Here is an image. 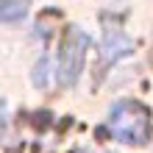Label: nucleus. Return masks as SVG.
<instances>
[{"instance_id":"7ed1b4c3","label":"nucleus","mask_w":153,"mask_h":153,"mask_svg":"<svg viewBox=\"0 0 153 153\" xmlns=\"http://www.w3.org/2000/svg\"><path fill=\"white\" fill-rule=\"evenodd\" d=\"M134 50V42L125 36V33L120 31V28H109L106 31V39H103V50H100V56H103V61L106 64H114V61H120V59H125L128 53Z\"/></svg>"},{"instance_id":"f257e3e1","label":"nucleus","mask_w":153,"mask_h":153,"mask_svg":"<svg viewBox=\"0 0 153 153\" xmlns=\"http://www.w3.org/2000/svg\"><path fill=\"white\" fill-rule=\"evenodd\" d=\"M109 131L114 139L125 142V145H139L148 139L150 114L137 100H117L109 111Z\"/></svg>"},{"instance_id":"20e7f679","label":"nucleus","mask_w":153,"mask_h":153,"mask_svg":"<svg viewBox=\"0 0 153 153\" xmlns=\"http://www.w3.org/2000/svg\"><path fill=\"white\" fill-rule=\"evenodd\" d=\"M28 14V0H0V22H20Z\"/></svg>"},{"instance_id":"f03ea898","label":"nucleus","mask_w":153,"mask_h":153,"mask_svg":"<svg viewBox=\"0 0 153 153\" xmlns=\"http://www.w3.org/2000/svg\"><path fill=\"white\" fill-rule=\"evenodd\" d=\"M89 48V36L81 28H70L64 45H61V59H59V81L64 86H73L81 70H84V56Z\"/></svg>"}]
</instances>
